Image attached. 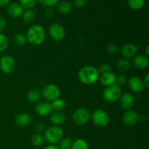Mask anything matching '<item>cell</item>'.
<instances>
[{"instance_id":"1","label":"cell","mask_w":149,"mask_h":149,"mask_svg":"<svg viewBox=\"0 0 149 149\" xmlns=\"http://www.w3.org/2000/svg\"><path fill=\"white\" fill-rule=\"evenodd\" d=\"M99 77L100 74L97 68L92 65H86L82 67L78 73L79 80L86 85L94 84L99 79Z\"/></svg>"},{"instance_id":"2","label":"cell","mask_w":149,"mask_h":149,"mask_svg":"<svg viewBox=\"0 0 149 149\" xmlns=\"http://www.w3.org/2000/svg\"><path fill=\"white\" fill-rule=\"evenodd\" d=\"M26 36L29 43L33 46H38L43 43L46 35L42 26L38 24H33L28 29Z\"/></svg>"},{"instance_id":"3","label":"cell","mask_w":149,"mask_h":149,"mask_svg":"<svg viewBox=\"0 0 149 149\" xmlns=\"http://www.w3.org/2000/svg\"><path fill=\"white\" fill-rule=\"evenodd\" d=\"M63 137V130L58 126H52L45 131V140L52 145L58 143Z\"/></svg>"},{"instance_id":"4","label":"cell","mask_w":149,"mask_h":149,"mask_svg":"<svg viewBox=\"0 0 149 149\" xmlns=\"http://www.w3.org/2000/svg\"><path fill=\"white\" fill-rule=\"evenodd\" d=\"M122 95L121 88L116 84L106 87L103 92V97L107 103H112L116 102Z\"/></svg>"},{"instance_id":"5","label":"cell","mask_w":149,"mask_h":149,"mask_svg":"<svg viewBox=\"0 0 149 149\" xmlns=\"http://www.w3.org/2000/svg\"><path fill=\"white\" fill-rule=\"evenodd\" d=\"M41 95L46 100L52 102L59 98L61 95V90L56 84H49L42 89Z\"/></svg>"},{"instance_id":"6","label":"cell","mask_w":149,"mask_h":149,"mask_svg":"<svg viewBox=\"0 0 149 149\" xmlns=\"http://www.w3.org/2000/svg\"><path fill=\"white\" fill-rule=\"evenodd\" d=\"M90 113L85 108H79L72 114V121L76 125L82 126L87 124L90 119Z\"/></svg>"},{"instance_id":"7","label":"cell","mask_w":149,"mask_h":149,"mask_svg":"<svg viewBox=\"0 0 149 149\" xmlns=\"http://www.w3.org/2000/svg\"><path fill=\"white\" fill-rule=\"evenodd\" d=\"M93 122L97 127H105L109 123V116L105 111L102 109H96L92 113Z\"/></svg>"},{"instance_id":"8","label":"cell","mask_w":149,"mask_h":149,"mask_svg":"<svg viewBox=\"0 0 149 149\" xmlns=\"http://www.w3.org/2000/svg\"><path fill=\"white\" fill-rule=\"evenodd\" d=\"M49 34L55 42H61L65 38V31L64 28L58 23H52L49 27Z\"/></svg>"},{"instance_id":"9","label":"cell","mask_w":149,"mask_h":149,"mask_svg":"<svg viewBox=\"0 0 149 149\" xmlns=\"http://www.w3.org/2000/svg\"><path fill=\"white\" fill-rule=\"evenodd\" d=\"M16 67L15 61L10 55H4L0 59V70L4 74H11Z\"/></svg>"},{"instance_id":"10","label":"cell","mask_w":149,"mask_h":149,"mask_svg":"<svg viewBox=\"0 0 149 149\" xmlns=\"http://www.w3.org/2000/svg\"><path fill=\"white\" fill-rule=\"evenodd\" d=\"M140 116L134 110H127L123 113L122 117V122L127 126H133L139 121Z\"/></svg>"},{"instance_id":"11","label":"cell","mask_w":149,"mask_h":149,"mask_svg":"<svg viewBox=\"0 0 149 149\" xmlns=\"http://www.w3.org/2000/svg\"><path fill=\"white\" fill-rule=\"evenodd\" d=\"M130 90L135 93H140L143 90L144 85L143 80L138 77H132L127 81Z\"/></svg>"},{"instance_id":"12","label":"cell","mask_w":149,"mask_h":149,"mask_svg":"<svg viewBox=\"0 0 149 149\" xmlns=\"http://www.w3.org/2000/svg\"><path fill=\"white\" fill-rule=\"evenodd\" d=\"M24 8L18 2L10 3L7 7V13L13 18H18L23 15Z\"/></svg>"},{"instance_id":"13","label":"cell","mask_w":149,"mask_h":149,"mask_svg":"<svg viewBox=\"0 0 149 149\" xmlns=\"http://www.w3.org/2000/svg\"><path fill=\"white\" fill-rule=\"evenodd\" d=\"M119 100L120 106L125 111L130 110L135 104V99L132 95L130 93H123L121 95Z\"/></svg>"},{"instance_id":"14","label":"cell","mask_w":149,"mask_h":149,"mask_svg":"<svg viewBox=\"0 0 149 149\" xmlns=\"http://www.w3.org/2000/svg\"><path fill=\"white\" fill-rule=\"evenodd\" d=\"M35 111L39 116L42 117H46L49 116L53 111L51 106V103L48 102H41L36 104L35 107Z\"/></svg>"},{"instance_id":"15","label":"cell","mask_w":149,"mask_h":149,"mask_svg":"<svg viewBox=\"0 0 149 149\" xmlns=\"http://www.w3.org/2000/svg\"><path fill=\"white\" fill-rule=\"evenodd\" d=\"M137 52H138V48L134 44L132 43L125 44L121 48V53L125 59H130L134 58L136 56Z\"/></svg>"},{"instance_id":"16","label":"cell","mask_w":149,"mask_h":149,"mask_svg":"<svg viewBox=\"0 0 149 149\" xmlns=\"http://www.w3.org/2000/svg\"><path fill=\"white\" fill-rule=\"evenodd\" d=\"M149 61L148 57L146 55H139L134 57L133 65L136 69L143 70L148 66Z\"/></svg>"},{"instance_id":"17","label":"cell","mask_w":149,"mask_h":149,"mask_svg":"<svg viewBox=\"0 0 149 149\" xmlns=\"http://www.w3.org/2000/svg\"><path fill=\"white\" fill-rule=\"evenodd\" d=\"M31 118L27 113H20L15 118V122L20 127H26L30 125Z\"/></svg>"},{"instance_id":"18","label":"cell","mask_w":149,"mask_h":149,"mask_svg":"<svg viewBox=\"0 0 149 149\" xmlns=\"http://www.w3.org/2000/svg\"><path fill=\"white\" fill-rule=\"evenodd\" d=\"M116 76L112 71L101 74L99 77L100 83L105 87H109V86L114 84L116 83Z\"/></svg>"},{"instance_id":"19","label":"cell","mask_w":149,"mask_h":149,"mask_svg":"<svg viewBox=\"0 0 149 149\" xmlns=\"http://www.w3.org/2000/svg\"><path fill=\"white\" fill-rule=\"evenodd\" d=\"M66 121V116L63 111H55V113H51L50 122L54 125V126L60 127L63 125Z\"/></svg>"},{"instance_id":"20","label":"cell","mask_w":149,"mask_h":149,"mask_svg":"<svg viewBox=\"0 0 149 149\" xmlns=\"http://www.w3.org/2000/svg\"><path fill=\"white\" fill-rule=\"evenodd\" d=\"M57 10L61 15H68L72 10V4L68 1H61L57 4Z\"/></svg>"},{"instance_id":"21","label":"cell","mask_w":149,"mask_h":149,"mask_svg":"<svg viewBox=\"0 0 149 149\" xmlns=\"http://www.w3.org/2000/svg\"><path fill=\"white\" fill-rule=\"evenodd\" d=\"M41 92L37 89H31L29 90L26 95V98L30 103H37L41 99Z\"/></svg>"},{"instance_id":"22","label":"cell","mask_w":149,"mask_h":149,"mask_svg":"<svg viewBox=\"0 0 149 149\" xmlns=\"http://www.w3.org/2000/svg\"><path fill=\"white\" fill-rule=\"evenodd\" d=\"M51 106H52V111H63V110H64V109L66 106V103H65V101L63 99H61L59 97V98L56 99V100L52 102Z\"/></svg>"},{"instance_id":"23","label":"cell","mask_w":149,"mask_h":149,"mask_svg":"<svg viewBox=\"0 0 149 149\" xmlns=\"http://www.w3.org/2000/svg\"><path fill=\"white\" fill-rule=\"evenodd\" d=\"M146 0H127V4L132 10H140L145 6Z\"/></svg>"},{"instance_id":"24","label":"cell","mask_w":149,"mask_h":149,"mask_svg":"<svg viewBox=\"0 0 149 149\" xmlns=\"http://www.w3.org/2000/svg\"><path fill=\"white\" fill-rule=\"evenodd\" d=\"M23 20L26 24H30L33 23L35 20V14L31 10H26L23 11L22 15Z\"/></svg>"},{"instance_id":"25","label":"cell","mask_w":149,"mask_h":149,"mask_svg":"<svg viewBox=\"0 0 149 149\" xmlns=\"http://www.w3.org/2000/svg\"><path fill=\"white\" fill-rule=\"evenodd\" d=\"M116 65L118 70L122 72H125V71H127L130 68V63L127 59L123 58V59L119 60L116 62Z\"/></svg>"},{"instance_id":"26","label":"cell","mask_w":149,"mask_h":149,"mask_svg":"<svg viewBox=\"0 0 149 149\" xmlns=\"http://www.w3.org/2000/svg\"><path fill=\"white\" fill-rule=\"evenodd\" d=\"M31 144L35 147H40L45 142V138L40 133H36L32 136Z\"/></svg>"},{"instance_id":"27","label":"cell","mask_w":149,"mask_h":149,"mask_svg":"<svg viewBox=\"0 0 149 149\" xmlns=\"http://www.w3.org/2000/svg\"><path fill=\"white\" fill-rule=\"evenodd\" d=\"M71 149H88V144L85 140L79 138L73 142Z\"/></svg>"},{"instance_id":"28","label":"cell","mask_w":149,"mask_h":149,"mask_svg":"<svg viewBox=\"0 0 149 149\" xmlns=\"http://www.w3.org/2000/svg\"><path fill=\"white\" fill-rule=\"evenodd\" d=\"M13 40L14 42L18 46H24L27 43V39H26V36H25L23 33H18L17 34H15L13 38Z\"/></svg>"},{"instance_id":"29","label":"cell","mask_w":149,"mask_h":149,"mask_svg":"<svg viewBox=\"0 0 149 149\" xmlns=\"http://www.w3.org/2000/svg\"><path fill=\"white\" fill-rule=\"evenodd\" d=\"M73 145L72 140L70 138H62L59 142V149H71Z\"/></svg>"},{"instance_id":"30","label":"cell","mask_w":149,"mask_h":149,"mask_svg":"<svg viewBox=\"0 0 149 149\" xmlns=\"http://www.w3.org/2000/svg\"><path fill=\"white\" fill-rule=\"evenodd\" d=\"M37 0H19V4L26 10H31L36 5Z\"/></svg>"},{"instance_id":"31","label":"cell","mask_w":149,"mask_h":149,"mask_svg":"<svg viewBox=\"0 0 149 149\" xmlns=\"http://www.w3.org/2000/svg\"><path fill=\"white\" fill-rule=\"evenodd\" d=\"M8 38L4 33H0V52H4L8 47Z\"/></svg>"},{"instance_id":"32","label":"cell","mask_w":149,"mask_h":149,"mask_svg":"<svg viewBox=\"0 0 149 149\" xmlns=\"http://www.w3.org/2000/svg\"><path fill=\"white\" fill-rule=\"evenodd\" d=\"M37 1L46 7H52L59 2V0H37Z\"/></svg>"},{"instance_id":"33","label":"cell","mask_w":149,"mask_h":149,"mask_svg":"<svg viewBox=\"0 0 149 149\" xmlns=\"http://www.w3.org/2000/svg\"><path fill=\"white\" fill-rule=\"evenodd\" d=\"M97 71L100 75L103 74H106V73H109L111 71V67L109 64L108 63H103L102 65H100L98 68H97Z\"/></svg>"},{"instance_id":"34","label":"cell","mask_w":149,"mask_h":149,"mask_svg":"<svg viewBox=\"0 0 149 149\" xmlns=\"http://www.w3.org/2000/svg\"><path fill=\"white\" fill-rule=\"evenodd\" d=\"M119 52V47L116 44H111L107 47V52L111 55H116Z\"/></svg>"},{"instance_id":"35","label":"cell","mask_w":149,"mask_h":149,"mask_svg":"<svg viewBox=\"0 0 149 149\" xmlns=\"http://www.w3.org/2000/svg\"><path fill=\"white\" fill-rule=\"evenodd\" d=\"M126 83H127V79L125 75H123V74H120V75L116 77V83H115V84H116V85L119 86V87L124 86Z\"/></svg>"},{"instance_id":"36","label":"cell","mask_w":149,"mask_h":149,"mask_svg":"<svg viewBox=\"0 0 149 149\" xmlns=\"http://www.w3.org/2000/svg\"><path fill=\"white\" fill-rule=\"evenodd\" d=\"M34 130L37 133H41L45 131V126L44 124L41 123V122H37L34 125Z\"/></svg>"},{"instance_id":"37","label":"cell","mask_w":149,"mask_h":149,"mask_svg":"<svg viewBox=\"0 0 149 149\" xmlns=\"http://www.w3.org/2000/svg\"><path fill=\"white\" fill-rule=\"evenodd\" d=\"M72 3L75 7L81 8L85 6L87 0H72Z\"/></svg>"},{"instance_id":"38","label":"cell","mask_w":149,"mask_h":149,"mask_svg":"<svg viewBox=\"0 0 149 149\" xmlns=\"http://www.w3.org/2000/svg\"><path fill=\"white\" fill-rule=\"evenodd\" d=\"M45 15L46 16L47 18H51L54 16L55 14V12H54V9L52 7H47L46 10H45V13H44Z\"/></svg>"},{"instance_id":"39","label":"cell","mask_w":149,"mask_h":149,"mask_svg":"<svg viewBox=\"0 0 149 149\" xmlns=\"http://www.w3.org/2000/svg\"><path fill=\"white\" fill-rule=\"evenodd\" d=\"M6 27V20L3 17H0V33L5 29Z\"/></svg>"},{"instance_id":"40","label":"cell","mask_w":149,"mask_h":149,"mask_svg":"<svg viewBox=\"0 0 149 149\" xmlns=\"http://www.w3.org/2000/svg\"><path fill=\"white\" fill-rule=\"evenodd\" d=\"M143 85L144 87H146V88H148L149 87V74L148 73V74H146L145 77H144L143 79Z\"/></svg>"},{"instance_id":"41","label":"cell","mask_w":149,"mask_h":149,"mask_svg":"<svg viewBox=\"0 0 149 149\" xmlns=\"http://www.w3.org/2000/svg\"><path fill=\"white\" fill-rule=\"evenodd\" d=\"M11 0H0V7H5L10 4Z\"/></svg>"},{"instance_id":"42","label":"cell","mask_w":149,"mask_h":149,"mask_svg":"<svg viewBox=\"0 0 149 149\" xmlns=\"http://www.w3.org/2000/svg\"><path fill=\"white\" fill-rule=\"evenodd\" d=\"M44 149H59L58 146L55 145H49L48 146H47L46 148H45Z\"/></svg>"},{"instance_id":"43","label":"cell","mask_w":149,"mask_h":149,"mask_svg":"<svg viewBox=\"0 0 149 149\" xmlns=\"http://www.w3.org/2000/svg\"><path fill=\"white\" fill-rule=\"evenodd\" d=\"M145 52H146V56L148 57L149 55V45H147L146 46V48H145Z\"/></svg>"},{"instance_id":"44","label":"cell","mask_w":149,"mask_h":149,"mask_svg":"<svg viewBox=\"0 0 149 149\" xmlns=\"http://www.w3.org/2000/svg\"><path fill=\"white\" fill-rule=\"evenodd\" d=\"M0 89H1V87H0Z\"/></svg>"}]
</instances>
